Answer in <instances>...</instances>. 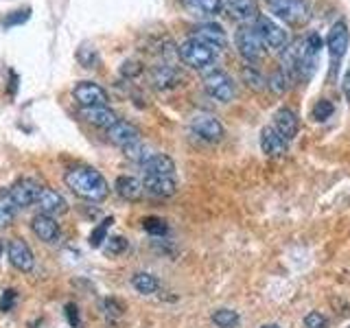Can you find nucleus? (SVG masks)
Listing matches in <instances>:
<instances>
[{"instance_id": "1", "label": "nucleus", "mask_w": 350, "mask_h": 328, "mask_svg": "<svg viewBox=\"0 0 350 328\" xmlns=\"http://www.w3.org/2000/svg\"><path fill=\"white\" fill-rule=\"evenodd\" d=\"M66 186L85 202H103L109 195V186L105 178L92 167H75L64 175Z\"/></svg>"}, {"instance_id": "2", "label": "nucleus", "mask_w": 350, "mask_h": 328, "mask_svg": "<svg viewBox=\"0 0 350 328\" xmlns=\"http://www.w3.org/2000/svg\"><path fill=\"white\" fill-rule=\"evenodd\" d=\"M180 57L186 66H191L195 70H204L208 66L215 64V55L217 51L211 46V44H206L197 38H189L180 44Z\"/></svg>"}, {"instance_id": "3", "label": "nucleus", "mask_w": 350, "mask_h": 328, "mask_svg": "<svg viewBox=\"0 0 350 328\" xmlns=\"http://www.w3.org/2000/svg\"><path fill=\"white\" fill-rule=\"evenodd\" d=\"M271 14H276L291 27H302L309 20V7L304 0H262Z\"/></svg>"}, {"instance_id": "4", "label": "nucleus", "mask_w": 350, "mask_h": 328, "mask_svg": "<svg viewBox=\"0 0 350 328\" xmlns=\"http://www.w3.org/2000/svg\"><path fill=\"white\" fill-rule=\"evenodd\" d=\"M234 44H237V49H239V55L243 57L247 64L250 62H258L262 57V53H265V44L260 42L258 38V33L254 27H239L237 33H234Z\"/></svg>"}, {"instance_id": "5", "label": "nucleus", "mask_w": 350, "mask_h": 328, "mask_svg": "<svg viewBox=\"0 0 350 328\" xmlns=\"http://www.w3.org/2000/svg\"><path fill=\"white\" fill-rule=\"evenodd\" d=\"M254 29L258 33L260 42L265 44V46H269L271 51H282L284 46H287V42H289L287 31H284L280 25H276V22H273L271 18L258 16L254 20Z\"/></svg>"}, {"instance_id": "6", "label": "nucleus", "mask_w": 350, "mask_h": 328, "mask_svg": "<svg viewBox=\"0 0 350 328\" xmlns=\"http://www.w3.org/2000/svg\"><path fill=\"white\" fill-rule=\"evenodd\" d=\"M204 87L206 92L211 94L213 98L221 103H230L237 94L234 81L230 79V74H226L224 70H211L204 77Z\"/></svg>"}, {"instance_id": "7", "label": "nucleus", "mask_w": 350, "mask_h": 328, "mask_svg": "<svg viewBox=\"0 0 350 328\" xmlns=\"http://www.w3.org/2000/svg\"><path fill=\"white\" fill-rule=\"evenodd\" d=\"M75 101L81 107H96V105H107L109 96L105 92V87H101L94 81H79L72 87Z\"/></svg>"}, {"instance_id": "8", "label": "nucleus", "mask_w": 350, "mask_h": 328, "mask_svg": "<svg viewBox=\"0 0 350 328\" xmlns=\"http://www.w3.org/2000/svg\"><path fill=\"white\" fill-rule=\"evenodd\" d=\"M191 129L208 142H217L224 138V125L219 123L217 116L208 114V112H197L191 118Z\"/></svg>"}, {"instance_id": "9", "label": "nucleus", "mask_w": 350, "mask_h": 328, "mask_svg": "<svg viewBox=\"0 0 350 328\" xmlns=\"http://www.w3.org/2000/svg\"><path fill=\"white\" fill-rule=\"evenodd\" d=\"M348 44H350V33H348L346 22H335L326 38V46H328V53H331L333 64L342 62V57L348 51Z\"/></svg>"}, {"instance_id": "10", "label": "nucleus", "mask_w": 350, "mask_h": 328, "mask_svg": "<svg viewBox=\"0 0 350 328\" xmlns=\"http://www.w3.org/2000/svg\"><path fill=\"white\" fill-rule=\"evenodd\" d=\"M7 254H9V260L11 265H14L18 271H33V267H36V256H33L31 247L25 243L22 238H14L7 247Z\"/></svg>"}, {"instance_id": "11", "label": "nucleus", "mask_w": 350, "mask_h": 328, "mask_svg": "<svg viewBox=\"0 0 350 328\" xmlns=\"http://www.w3.org/2000/svg\"><path fill=\"white\" fill-rule=\"evenodd\" d=\"M40 191H42V186L31 178H22L9 189L18 208H29L31 204H36L40 197Z\"/></svg>"}, {"instance_id": "12", "label": "nucleus", "mask_w": 350, "mask_h": 328, "mask_svg": "<svg viewBox=\"0 0 350 328\" xmlns=\"http://www.w3.org/2000/svg\"><path fill=\"white\" fill-rule=\"evenodd\" d=\"M107 140L112 142V145L120 147V149H127L131 145H136V142H140L142 138H140L138 127L127 123V120H118L114 127L107 129Z\"/></svg>"}, {"instance_id": "13", "label": "nucleus", "mask_w": 350, "mask_h": 328, "mask_svg": "<svg viewBox=\"0 0 350 328\" xmlns=\"http://www.w3.org/2000/svg\"><path fill=\"white\" fill-rule=\"evenodd\" d=\"M38 210L40 215H46V217H59L68 210V204H66L64 197L53 191V189H46V186H42L40 191V197H38Z\"/></svg>"}, {"instance_id": "14", "label": "nucleus", "mask_w": 350, "mask_h": 328, "mask_svg": "<svg viewBox=\"0 0 350 328\" xmlns=\"http://www.w3.org/2000/svg\"><path fill=\"white\" fill-rule=\"evenodd\" d=\"M142 184H145V193L158 197V200H167V197L178 193V182L175 178H167V175H145Z\"/></svg>"}, {"instance_id": "15", "label": "nucleus", "mask_w": 350, "mask_h": 328, "mask_svg": "<svg viewBox=\"0 0 350 328\" xmlns=\"http://www.w3.org/2000/svg\"><path fill=\"white\" fill-rule=\"evenodd\" d=\"M193 38L211 44L215 51L224 49L228 44V33H226V29L221 25H217V22H202V25H197Z\"/></svg>"}, {"instance_id": "16", "label": "nucleus", "mask_w": 350, "mask_h": 328, "mask_svg": "<svg viewBox=\"0 0 350 328\" xmlns=\"http://www.w3.org/2000/svg\"><path fill=\"white\" fill-rule=\"evenodd\" d=\"M31 228H33V232H36V236L44 241V243H57L62 236L59 223L55 221V217L36 215L31 219Z\"/></svg>"}, {"instance_id": "17", "label": "nucleus", "mask_w": 350, "mask_h": 328, "mask_svg": "<svg viewBox=\"0 0 350 328\" xmlns=\"http://www.w3.org/2000/svg\"><path fill=\"white\" fill-rule=\"evenodd\" d=\"M273 129L278 131L282 138H295L298 136V129H300V118L298 114L293 112L289 107H280L276 114H273Z\"/></svg>"}, {"instance_id": "18", "label": "nucleus", "mask_w": 350, "mask_h": 328, "mask_svg": "<svg viewBox=\"0 0 350 328\" xmlns=\"http://www.w3.org/2000/svg\"><path fill=\"white\" fill-rule=\"evenodd\" d=\"M81 116L88 120L90 125L94 127H101V129H109L118 123V116L114 109H109L107 105H96V107H81Z\"/></svg>"}, {"instance_id": "19", "label": "nucleus", "mask_w": 350, "mask_h": 328, "mask_svg": "<svg viewBox=\"0 0 350 328\" xmlns=\"http://www.w3.org/2000/svg\"><path fill=\"white\" fill-rule=\"evenodd\" d=\"M287 138H282L273 127H265L260 131V149L269 158H280L287 153Z\"/></svg>"}, {"instance_id": "20", "label": "nucleus", "mask_w": 350, "mask_h": 328, "mask_svg": "<svg viewBox=\"0 0 350 328\" xmlns=\"http://www.w3.org/2000/svg\"><path fill=\"white\" fill-rule=\"evenodd\" d=\"M182 81L180 70L171 64H160L151 70V83L158 87V90H171Z\"/></svg>"}, {"instance_id": "21", "label": "nucleus", "mask_w": 350, "mask_h": 328, "mask_svg": "<svg viewBox=\"0 0 350 328\" xmlns=\"http://www.w3.org/2000/svg\"><path fill=\"white\" fill-rule=\"evenodd\" d=\"M182 7L197 18H215L221 14L224 0H182Z\"/></svg>"}, {"instance_id": "22", "label": "nucleus", "mask_w": 350, "mask_h": 328, "mask_svg": "<svg viewBox=\"0 0 350 328\" xmlns=\"http://www.w3.org/2000/svg\"><path fill=\"white\" fill-rule=\"evenodd\" d=\"M114 189L118 193V197H123L127 202H138L142 195H145V184H142L138 178H131V175H120L116 180Z\"/></svg>"}, {"instance_id": "23", "label": "nucleus", "mask_w": 350, "mask_h": 328, "mask_svg": "<svg viewBox=\"0 0 350 328\" xmlns=\"http://www.w3.org/2000/svg\"><path fill=\"white\" fill-rule=\"evenodd\" d=\"M142 171H145V175H167V178H173L175 162L167 153H153V156L142 164Z\"/></svg>"}, {"instance_id": "24", "label": "nucleus", "mask_w": 350, "mask_h": 328, "mask_svg": "<svg viewBox=\"0 0 350 328\" xmlns=\"http://www.w3.org/2000/svg\"><path fill=\"white\" fill-rule=\"evenodd\" d=\"M230 14L239 20H256L260 14L256 9V0H224Z\"/></svg>"}, {"instance_id": "25", "label": "nucleus", "mask_w": 350, "mask_h": 328, "mask_svg": "<svg viewBox=\"0 0 350 328\" xmlns=\"http://www.w3.org/2000/svg\"><path fill=\"white\" fill-rule=\"evenodd\" d=\"M131 287L142 295H149V293H156L160 289V280L149 271H138L131 276Z\"/></svg>"}, {"instance_id": "26", "label": "nucleus", "mask_w": 350, "mask_h": 328, "mask_svg": "<svg viewBox=\"0 0 350 328\" xmlns=\"http://www.w3.org/2000/svg\"><path fill=\"white\" fill-rule=\"evenodd\" d=\"M16 210H18V206L14 202V197H11L9 189H3L0 191V226H11Z\"/></svg>"}, {"instance_id": "27", "label": "nucleus", "mask_w": 350, "mask_h": 328, "mask_svg": "<svg viewBox=\"0 0 350 328\" xmlns=\"http://www.w3.org/2000/svg\"><path fill=\"white\" fill-rule=\"evenodd\" d=\"M213 322L219 326V328H237L239 322H241V317L237 311L232 309H217L213 313Z\"/></svg>"}, {"instance_id": "28", "label": "nucleus", "mask_w": 350, "mask_h": 328, "mask_svg": "<svg viewBox=\"0 0 350 328\" xmlns=\"http://www.w3.org/2000/svg\"><path fill=\"white\" fill-rule=\"evenodd\" d=\"M31 18V7H20V9H14L9 11V14L3 18V27L5 29H14L18 25H25V22Z\"/></svg>"}, {"instance_id": "29", "label": "nucleus", "mask_w": 350, "mask_h": 328, "mask_svg": "<svg viewBox=\"0 0 350 328\" xmlns=\"http://www.w3.org/2000/svg\"><path fill=\"white\" fill-rule=\"evenodd\" d=\"M77 59L83 66V68H96L98 64V53L92 44H81L79 51H77Z\"/></svg>"}, {"instance_id": "30", "label": "nucleus", "mask_w": 350, "mask_h": 328, "mask_svg": "<svg viewBox=\"0 0 350 328\" xmlns=\"http://www.w3.org/2000/svg\"><path fill=\"white\" fill-rule=\"evenodd\" d=\"M125 151V156L129 158V160H134V162H138L140 164V167H142V164H145L151 156H153V153L149 151V147L145 145V142H136V145H131V147H127V149H123Z\"/></svg>"}, {"instance_id": "31", "label": "nucleus", "mask_w": 350, "mask_h": 328, "mask_svg": "<svg viewBox=\"0 0 350 328\" xmlns=\"http://www.w3.org/2000/svg\"><path fill=\"white\" fill-rule=\"evenodd\" d=\"M142 228H145V232H149L151 236H164L167 234V221L160 217H145L142 219Z\"/></svg>"}, {"instance_id": "32", "label": "nucleus", "mask_w": 350, "mask_h": 328, "mask_svg": "<svg viewBox=\"0 0 350 328\" xmlns=\"http://www.w3.org/2000/svg\"><path fill=\"white\" fill-rule=\"evenodd\" d=\"M112 223H114V219H112V217H107L105 221H101V223H98V226L92 230V234H90V245H92V247H101V245H103V241H107V230L112 228Z\"/></svg>"}, {"instance_id": "33", "label": "nucleus", "mask_w": 350, "mask_h": 328, "mask_svg": "<svg viewBox=\"0 0 350 328\" xmlns=\"http://www.w3.org/2000/svg\"><path fill=\"white\" fill-rule=\"evenodd\" d=\"M333 112H335L333 103L328 101V98H320V101H317V103L313 105V109H311V118L317 120V123H322V120L331 118Z\"/></svg>"}, {"instance_id": "34", "label": "nucleus", "mask_w": 350, "mask_h": 328, "mask_svg": "<svg viewBox=\"0 0 350 328\" xmlns=\"http://www.w3.org/2000/svg\"><path fill=\"white\" fill-rule=\"evenodd\" d=\"M243 79L247 85H252L254 90H262V87H269V83L265 81V77H262L256 68H252V66H245L243 68Z\"/></svg>"}, {"instance_id": "35", "label": "nucleus", "mask_w": 350, "mask_h": 328, "mask_svg": "<svg viewBox=\"0 0 350 328\" xmlns=\"http://www.w3.org/2000/svg\"><path fill=\"white\" fill-rule=\"evenodd\" d=\"M101 311H103V315L107 317L109 322H114V320H118L120 315H123V304H120L118 300H114V298H105L101 302Z\"/></svg>"}, {"instance_id": "36", "label": "nucleus", "mask_w": 350, "mask_h": 328, "mask_svg": "<svg viewBox=\"0 0 350 328\" xmlns=\"http://www.w3.org/2000/svg\"><path fill=\"white\" fill-rule=\"evenodd\" d=\"M289 81H291V77L280 68V70H276V72L271 74V79H269L267 83H269L271 90L284 92V90H289Z\"/></svg>"}, {"instance_id": "37", "label": "nucleus", "mask_w": 350, "mask_h": 328, "mask_svg": "<svg viewBox=\"0 0 350 328\" xmlns=\"http://www.w3.org/2000/svg\"><path fill=\"white\" fill-rule=\"evenodd\" d=\"M125 249H127V238H123V236H109L105 241V251H107L109 256L123 254Z\"/></svg>"}, {"instance_id": "38", "label": "nucleus", "mask_w": 350, "mask_h": 328, "mask_svg": "<svg viewBox=\"0 0 350 328\" xmlns=\"http://www.w3.org/2000/svg\"><path fill=\"white\" fill-rule=\"evenodd\" d=\"M304 326L306 328H328L331 322H328V317L320 311H311L309 315L304 317Z\"/></svg>"}, {"instance_id": "39", "label": "nucleus", "mask_w": 350, "mask_h": 328, "mask_svg": "<svg viewBox=\"0 0 350 328\" xmlns=\"http://www.w3.org/2000/svg\"><path fill=\"white\" fill-rule=\"evenodd\" d=\"M16 300H18V293L14 289H7L3 295H0V311H3V313L11 311V309H14Z\"/></svg>"}, {"instance_id": "40", "label": "nucleus", "mask_w": 350, "mask_h": 328, "mask_svg": "<svg viewBox=\"0 0 350 328\" xmlns=\"http://www.w3.org/2000/svg\"><path fill=\"white\" fill-rule=\"evenodd\" d=\"M66 317H68V322L75 326V328H79V311H77V304H66Z\"/></svg>"}, {"instance_id": "41", "label": "nucleus", "mask_w": 350, "mask_h": 328, "mask_svg": "<svg viewBox=\"0 0 350 328\" xmlns=\"http://www.w3.org/2000/svg\"><path fill=\"white\" fill-rule=\"evenodd\" d=\"M120 72H123L125 77H134V74L140 72V66H138L136 62H125V64H123V68H120Z\"/></svg>"}, {"instance_id": "42", "label": "nucleus", "mask_w": 350, "mask_h": 328, "mask_svg": "<svg viewBox=\"0 0 350 328\" xmlns=\"http://www.w3.org/2000/svg\"><path fill=\"white\" fill-rule=\"evenodd\" d=\"M9 77H11V81H9L11 90H9V94H14V92H16V87H18V74H16L14 70H9Z\"/></svg>"}, {"instance_id": "43", "label": "nucleus", "mask_w": 350, "mask_h": 328, "mask_svg": "<svg viewBox=\"0 0 350 328\" xmlns=\"http://www.w3.org/2000/svg\"><path fill=\"white\" fill-rule=\"evenodd\" d=\"M344 94H346V98L350 101V70H348L346 77H344Z\"/></svg>"}, {"instance_id": "44", "label": "nucleus", "mask_w": 350, "mask_h": 328, "mask_svg": "<svg viewBox=\"0 0 350 328\" xmlns=\"http://www.w3.org/2000/svg\"><path fill=\"white\" fill-rule=\"evenodd\" d=\"M260 328H280L278 324H262Z\"/></svg>"}, {"instance_id": "45", "label": "nucleus", "mask_w": 350, "mask_h": 328, "mask_svg": "<svg viewBox=\"0 0 350 328\" xmlns=\"http://www.w3.org/2000/svg\"><path fill=\"white\" fill-rule=\"evenodd\" d=\"M3 249H5V247H3V241H0V254H3Z\"/></svg>"}]
</instances>
